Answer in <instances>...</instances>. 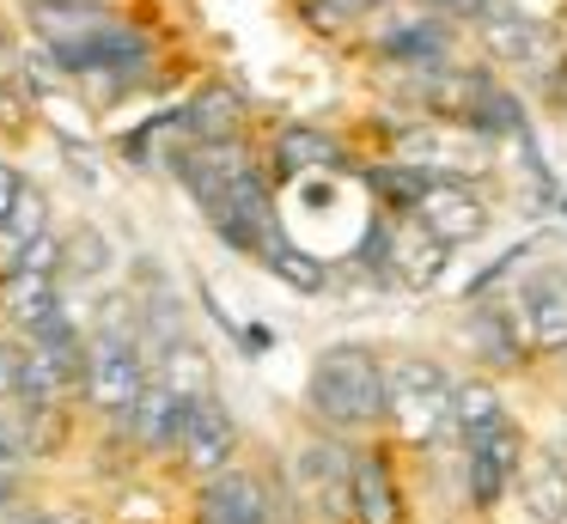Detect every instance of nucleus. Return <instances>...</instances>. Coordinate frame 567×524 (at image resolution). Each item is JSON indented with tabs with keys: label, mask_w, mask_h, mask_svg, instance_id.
<instances>
[{
	"label": "nucleus",
	"mask_w": 567,
	"mask_h": 524,
	"mask_svg": "<svg viewBox=\"0 0 567 524\" xmlns=\"http://www.w3.org/2000/svg\"><path fill=\"white\" fill-rule=\"evenodd\" d=\"M311 409L323 414L330 427H372L384 421V360L372 348H323L318 366H311V384H306Z\"/></svg>",
	"instance_id": "1"
},
{
	"label": "nucleus",
	"mask_w": 567,
	"mask_h": 524,
	"mask_svg": "<svg viewBox=\"0 0 567 524\" xmlns=\"http://www.w3.org/2000/svg\"><path fill=\"white\" fill-rule=\"evenodd\" d=\"M384 414L409 445H433V439L452 433V378L433 360L403 353V360L384 366Z\"/></svg>",
	"instance_id": "2"
},
{
	"label": "nucleus",
	"mask_w": 567,
	"mask_h": 524,
	"mask_svg": "<svg viewBox=\"0 0 567 524\" xmlns=\"http://www.w3.org/2000/svg\"><path fill=\"white\" fill-rule=\"evenodd\" d=\"M518 470H525V433L506 414L476 427V433H464V475H470V500L476 506H494V500L513 494Z\"/></svg>",
	"instance_id": "3"
},
{
	"label": "nucleus",
	"mask_w": 567,
	"mask_h": 524,
	"mask_svg": "<svg viewBox=\"0 0 567 524\" xmlns=\"http://www.w3.org/2000/svg\"><path fill=\"white\" fill-rule=\"evenodd\" d=\"M86 397L99 402V409H135V397H141V384H147V366H141V353H135V341L128 336H99V348L86 353Z\"/></svg>",
	"instance_id": "4"
},
{
	"label": "nucleus",
	"mask_w": 567,
	"mask_h": 524,
	"mask_svg": "<svg viewBox=\"0 0 567 524\" xmlns=\"http://www.w3.org/2000/svg\"><path fill=\"white\" fill-rule=\"evenodd\" d=\"M403 165H415V171H427L433 183H470L476 171H488V141L482 134H440V129H427V134H409L403 141Z\"/></svg>",
	"instance_id": "5"
},
{
	"label": "nucleus",
	"mask_w": 567,
	"mask_h": 524,
	"mask_svg": "<svg viewBox=\"0 0 567 524\" xmlns=\"http://www.w3.org/2000/svg\"><path fill=\"white\" fill-rule=\"evenodd\" d=\"M415 226H427L440 244H470L488 232V207L470 195V183H433L415 207Z\"/></svg>",
	"instance_id": "6"
},
{
	"label": "nucleus",
	"mask_w": 567,
	"mask_h": 524,
	"mask_svg": "<svg viewBox=\"0 0 567 524\" xmlns=\"http://www.w3.org/2000/svg\"><path fill=\"white\" fill-rule=\"evenodd\" d=\"M518 329L537 353H567V280L561 275H537L525 287V299L513 305Z\"/></svg>",
	"instance_id": "7"
},
{
	"label": "nucleus",
	"mask_w": 567,
	"mask_h": 524,
	"mask_svg": "<svg viewBox=\"0 0 567 524\" xmlns=\"http://www.w3.org/2000/svg\"><path fill=\"white\" fill-rule=\"evenodd\" d=\"M202 524H269V487L250 470H214L202 487Z\"/></svg>",
	"instance_id": "8"
},
{
	"label": "nucleus",
	"mask_w": 567,
	"mask_h": 524,
	"mask_svg": "<svg viewBox=\"0 0 567 524\" xmlns=\"http://www.w3.org/2000/svg\"><path fill=\"white\" fill-rule=\"evenodd\" d=\"M233 445H238V427H233V414H226L214 397L189 402V414H184V439H177V451H184V463H189V470H202V475L226 470V458H233Z\"/></svg>",
	"instance_id": "9"
},
{
	"label": "nucleus",
	"mask_w": 567,
	"mask_h": 524,
	"mask_svg": "<svg viewBox=\"0 0 567 524\" xmlns=\"http://www.w3.org/2000/svg\"><path fill=\"white\" fill-rule=\"evenodd\" d=\"M452 263V244H440L427 226L409 232H384V275L403 280V287H433Z\"/></svg>",
	"instance_id": "10"
},
{
	"label": "nucleus",
	"mask_w": 567,
	"mask_h": 524,
	"mask_svg": "<svg viewBox=\"0 0 567 524\" xmlns=\"http://www.w3.org/2000/svg\"><path fill=\"white\" fill-rule=\"evenodd\" d=\"M476 31H482V43H488V55H494V61H518V68L543 61V31L513 7V0H482Z\"/></svg>",
	"instance_id": "11"
},
{
	"label": "nucleus",
	"mask_w": 567,
	"mask_h": 524,
	"mask_svg": "<svg viewBox=\"0 0 567 524\" xmlns=\"http://www.w3.org/2000/svg\"><path fill=\"white\" fill-rule=\"evenodd\" d=\"M184 414H189V402L177 397L165 378H147L141 397H135V409H128V427H135V439L147 451H172L177 439H184Z\"/></svg>",
	"instance_id": "12"
},
{
	"label": "nucleus",
	"mask_w": 567,
	"mask_h": 524,
	"mask_svg": "<svg viewBox=\"0 0 567 524\" xmlns=\"http://www.w3.org/2000/svg\"><path fill=\"white\" fill-rule=\"evenodd\" d=\"M348 512H354V524H403V500H396L384 458H354V470H348Z\"/></svg>",
	"instance_id": "13"
},
{
	"label": "nucleus",
	"mask_w": 567,
	"mask_h": 524,
	"mask_svg": "<svg viewBox=\"0 0 567 524\" xmlns=\"http://www.w3.org/2000/svg\"><path fill=\"white\" fill-rule=\"evenodd\" d=\"M445 43H452V24H445L440 12H415V19L391 24V31L379 37V55L403 61V68H440Z\"/></svg>",
	"instance_id": "14"
},
{
	"label": "nucleus",
	"mask_w": 567,
	"mask_h": 524,
	"mask_svg": "<svg viewBox=\"0 0 567 524\" xmlns=\"http://www.w3.org/2000/svg\"><path fill=\"white\" fill-rule=\"evenodd\" d=\"M7 317H13L25 336H43V329L62 323V287L55 275H7Z\"/></svg>",
	"instance_id": "15"
},
{
	"label": "nucleus",
	"mask_w": 567,
	"mask_h": 524,
	"mask_svg": "<svg viewBox=\"0 0 567 524\" xmlns=\"http://www.w3.org/2000/svg\"><path fill=\"white\" fill-rule=\"evenodd\" d=\"M43 232H50V202H43V189L25 183V189L13 195V207L0 214V275H13V263L43 238Z\"/></svg>",
	"instance_id": "16"
},
{
	"label": "nucleus",
	"mask_w": 567,
	"mask_h": 524,
	"mask_svg": "<svg viewBox=\"0 0 567 524\" xmlns=\"http://www.w3.org/2000/svg\"><path fill=\"white\" fill-rule=\"evenodd\" d=\"M518 487H525L530 512L543 524H561L567 518V445H549L530 458V470H518Z\"/></svg>",
	"instance_id": "17"
},
{
	"label": "nucleus",
	"mask_w": 567,
	"mask_h": 524,
	"mask_svg": "<svg viewBox=\"0 0 567 524\" xmlns=\"http://www.w3.org/2000/svg\"><path fill=\"white\" fill-rule=\"evenodd\" d=\"M111 12L104 7H68V0H31V31L43 37V43H86V37L111 31Z\"/></svg>",
	"instance_id": "18"
},
{
	"label": "nucleus",
	"mask_w": 567,
	"mask_h": 524,
	"mask_svg": "<svg viewBox=\"0 0 567 524\" xmlns=\"http://www.w3.org/2000/svg\"><path fill=\"white\" fill-rule=\"evenodd\" d=\"M464 122L470 134H482V141H501V134H525V110H518V92H506V85L494 80H476V92H470L464 104Z\"/></svg>",
	"instance_id": "19"
},
{
	"label": "nucleus",
	"mask_w": 567,
	"mask_h": 524,
	"mask_svg": "<svg viewBox=\"0 0 567 524\" xmlns=\"http://www.w3.org/2000/svg\"><path fill=\"white\" fill-rule=\"evenodd\" d=\"M159 378H165V384H172L184 402L214 397V366H208V353H202L189 336H165V348H159Z\"/></svg>",
	"instance_id": "20"
},
{
	"label": "nucleus",
	"mask_w": 567,
	"mask_h": 524,
	"mask_svg": "<svg viewBox=\"0 0 567 524\" xmlns=\"http://www.w3.org/2000/svg\"><path fill=\"white\" fill-rule=\"evenodd\" d=\"M348 470H354V463L336 445H311L306 458H299V487H306L311 500H330V512H348Z\"/></svg>",
	"instance_id": "21"
},
{
	"label": "nucleus",
	"mask_w": 567,
	"mask_h": 524,
	"mask_svg": "<svg viewBox=\"0 0 567 524\" xmlns=\"http://www.w3.org/2000/svg\"><path fill=\"white\" fill-rule=\"evenodd\" d=\"M111 263H116L111 238H104L99 226H74L62 238V263H55V275H62V280H104V275H111Z\"/></svg>",
	"instance_id": "22"
},
{
	"label": "nucleus",
	"mask_w": 567,
	"mask_h": 524,
	"mask_svg": "<svg viewBox=\"0 0 567 524\" xmlns=\"http://www.w3.org/2000/svg\"><path fill=\"white\" fill-rule=\"evenodd\" d=\"M518 317L506 311V305H482L476 317H470V336H476V353L494 366H518V353H525V336H513Z\"/></svg>",
	"instance_id": "23"
},
{
	"label": "nucleus",
	"mask_w": 567,
	"mask_h": 524,
	"mask_svg": "<svg viewBox=\"0 0 567 524\" xmlns=\"http://www.w3.org/2000/svg\"><path fill=\"white\" fill-rule=\"evenodd\" d=\"M262 263H269V268H275V280H287L293 292H323V287H330V268H323L311 250H299L293 238H269Z\"/></svg>",
	"instance_id": "24"
},
{
	"label": "nucleus",
	"mask_w": 567,
	"mask_h": 524,
	"mask_svg": "<svg viewBox=\"0 0 567 524\" xmlns=\"http://www.w3.org/2000/svg\"><path fill=\"white\" fill-rule=\"evenodd\" d=\"M501 390L482 378H452V433H476V427L501 421Z\"/></svg>",
	"instance_id": "25"
},
{
	"label": "nucleus",
	"mask_w": 567,
	"mask_h": 524,
	"mask_svg": "<svg viewBox=\"0 0 567 524\" xmlns=\"http://www.w3.org/2000/svg\"><path fill=\"white\" fill-rule=\"evenodd\" d=\"M275 158H281V171H323V165L342 158V146L318 129H287L281 141H275Z\"/></svg>",
	"instance_id": "26"
},
{
	"label": "nucleus",
	"mask_w": 567,
	"mask_h": 524,
	"mask_svg": "<svg viewBox=\"0 0 567 524\" xmlns=\"http://www.w3.org/2000/svg\"><path fill=\"white\" fill-rule=\"evenodd\" d=\"M189 116V129H196V141H233V129H238V97L226 92V85H214V92H202L196 104L184 110Z\"/></svg>",
	"instance_id": "27"
},
{
	"label": "nucleus",
	"mask_w": 567,
	"mask_h": 524,
	"mask_svg": "<svg viewBox=\"0 0 567 524\" xmlns=\"http://www.w3.org/2000/svg\"><path fill=\"white\" fill-rule=\"evenodd\" d=\"M367 183L384 195V202L409 207V214H415V207H421V195L433 189V177H427V171L403 165V158H391V165H372V171H367Z\"/></svg>",
	"instance_id": "28"
},
{
	"label": "nucleus",
	"mask_w": 567,
	"mask_h": 524,
	"mask_svg": "<svg viewBox=\"0 0 567 524\" xmlns=\"http://www.w3.org/2000/svg\"><path fill=\"white\" fill-rule=\"evenodd\" d=\"M19 458H25V433H19V421L0 414V470H13Z\"/></svg>",
	"instance_id": "29"
},
{
	"label": "nucleus",
	"mask_w": 567,
	"mask_h": 524,
	"mask_svg": "<svg viewBox=\"0 0 567 524\" xmlns=\"http://www.w3.org/2000/svg\"><path fill=\"white\" fill-rule=\"evenodd\" d=\"M518 256H525V244H518V250H506V256H494V263H488V268H482V275H476V280H470V292H494V280H501V275H506V268H518Z\"/></svg>",
	"instance_id": "30"
},
{
	"label": "nucleus",
	"mask_w": 567,
	"mask_h": 524,
	"mask_svg": "<svg viewBox=\"0 0 567 524\" xmlns=\"http://www.w3.org/2000/svg\"><path fill=\"white\" fill-rule=\"evenodd\" d=\"M0 397H19V348L0 341Z\"/></svg>",
	"instance_id": "31"
},
{
	"label": "nucleus",
	"mask_w": 567,
	"mask_h": 524,
	"mask_svg": "<svg viewBox=\"0 0 567 524\" xmlns=\"http://www.w3.org/2000/svg\"><path fill=\"white\" fill-rule=\"evenodd\" d=\"M433 12H445V19H476L482 12V0H427Z\"/></svg>",
	"instance_id": "32"
},
{
	"label": "nucleus",
	"mask_w": 567,
	"mask_h": 524,
	"mask_svg": "<svg viewBox=\"0 0 567 524\" xmlns=\"http://www.w3.org/2000/svg\"><path fill=\"white\" fill-rule=\"evenodd\" d=\"M25 189V177H19L13 165H0V214H7V207H13V195Z\"/></svg>",
	"instance_id": "33"
},
{
	"label": "nucleus",
	"mask_w": 567,
	"mask_h": 524,
	"mask_svg": "<svg viewBox=\"0 0 567 524\" xmlns=\"http://www.w3.org/2000/svg\"><path fill=\"white\" fill-rule=\"evenodd\" d=\"M68 165H74V171H80V177H86V183H99V165H92V158H86V146H80V141H68Z\"/></svg>",
	"instance_id": "34"
},
{
	"label": "nucleus",
	"mask_w": 567,
	"mask_h": 524,
	"mask_svg": "<svg viewBox=\"0 0 567 524\" xmlns=\"http://www.w3.org/2000/svg\"><path fill=\"white\" fill-rule=\"evenodd\" d=\"M245 348H250V353H262V348H269V329L250 323V329H245Z\"/></svg>",
	"instance_id": "35"
},
{
	"label": "nucleus",
	"mask_w": 567,
	"mask_h": 524,
	"mask_svg": "<svg viewBox=\"0 0 567 524\" xmlns=\"http://www.w3.org/2000/svg\"><path fill=\"white\" fill-rule=\"evenodd\" d=\"M367 7H379V0H330V12H367Z\"/></svg>",
	"instance_id": "36"
},
{
	"label": "nucleus",
	"mask_w": 567,
	"mask_h": 524,
	"mask_svg": "<svg viewBox=\"0 0 567 524\" xmlns=\"http://www.w3.org/2000/svg\"><path fill=\"white\" fill-rule=\"evenodd\" d=\"M7 524H50L43 512H7Z\"/></svg>",
	"instance_id": "37"
},
{
	"label": "nucleus",
	"mask_w": 567,
	"mask_h": 524,
	"mask_svg": "<svg viewBox=\"0 0 567 524\" xmlns=\"http://www.w3.org/2000/svg\"><path fill=\"white\" fill-rule=\"evenodd\" d=\"M7 487H13V482H7V470H0V506H7Z\"/></svg>",
	"instance_id": "38"
},
{
	"label": "nucleus",
	"mask_w": 567,
	"mask_h": 524,
	"mask_svg": "<svg viewBox=\"0 0 567 524\" xmlns=\"http://www.w3.org/2000/svg\"><path fill=\"white\" fill-rule=\"evenodd\" d=\"M68 7H104V0H68Z\"/></svg>",
	"instance_id": "39"
}]
</instances>
